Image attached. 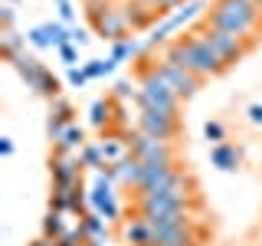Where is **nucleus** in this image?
I'll return each instance as SVG.
<instances>
[{
  "instance_id": "f257e3e1",
  "label": "nucleus",
  "mask_w": 262,
  "mask_h": 246,
  "mask_svg": "<svg viewBox=\"0 0 262 246\" xmlns=\"http://www.w3.org/2000/svg\"><path fill=\"white\" fill-rule=\"evenodd\" d=\"M164 56H167V59H174V63H180L184 69H190L193 76H200L203 82L229 69V66L220 59L216 53H213V46L200 36V33H193V30L187 33V36L170 39V43L164 46Z\"/></svg>"
},
{
  "instance_id": "f03ea898",
  "label": "nucleus",
  "mask_w": 262,
  "mask_h": 246,
  "mask_svg": "<svg viewBox=\"0 0 262 246\" xmlns=\"http://www.w3.org/2000/svg\"><path fill=\"white\" fill-rule=\"evenodd\" d=\"M196 207V194H193V177L187 171H180L177 180L164 191L154 194H135V213L138 217H164L174 210H193Z\"/></svg>"
},
{
  "instance_id": "7ed1b4c3",
  "label": "nucleus",
  "mask_w": 262,
  "mask_h": 246,
  "mask_svg": "<svg viewBox=\"0 0 262 246\" xmlns=\"http://www.w3.org/2000/svg\"><path fill=\"white\" fill-rule=\"evenodd\" d=\"M203 23L252 39L262 27V13H259L256 0H213L210 10L203 13Z\"/></svg>"
},
{
  "instance_id": "20e7f679",
  "label": "nucleus",
  "mask_w": 262,
  "mask_h": 246,
  "mask_svg": "<svg viewBox=\"0 0 262 246\" xmlns=\"http://www.w3.org/2000/svg\"><path fill=\"white\" fill-rule=\"evenodd\" d=\"M135 86H138V95H135L138 109H158V112L180 115V102H184V98L167 86V79L154 69L147 56L141 59V66H138V82Z\"/></svg>"
},
{
  "instance_id": "39448f33",
  "label": "nucleus",
  "mask_w": 262,
  "mask_h": 246,
  "mask_svg": "<svg viewBox=\"0 0 262 246\" xmlns=\"http://www.w3.org/2000/svg\"><path fill=\"white\" fill-rule=\"evenodd\" d=\"M13 66V69H16V76H20L23 82H27V89H30V92L33 95H39V98H46V102H53V98L56 95H62V82L59 79H56L53 76V72H49L46 69V66L43 63H39L36 59V56H30V53H23L20 56V59H13L10 63Z\"/></svg>"
},
{
  "instance_id": "423d86ee",
  "label": "nucleus",
  "mask_w": 262,
  "mask_h": 246,
  "mask_svg": "<svg viewBox=\"0 0 262 246\" xmlns=\"http://www.w3.org/2000/svg\"><path fill=\"white\" fill-rule=\"evenodd\" d=\"M193 33H200V36L213 46V53H216L226 66H236L252 46V39L239 36V33H229V30H220V27H210V23H200Z\"/></svg>"
},
{
  "instance_id": "0eeeda50",
  "label": "nucleus",
  "mask_w": 262,
  "mask_h": 246,
  "mask_svg": "<svg viewBox=\"0 0 262 246\" xmlns=\"http://www.w3.org/2000/svg\"><path fill=\"white\" fill-rule=\"evenodd\" d=\"M203 10H207V7H203L200 0H187V4L180 7V10L167 13V16H164V20L158 23V27L151 30V36L144 39V53H151V49H158V46H167V43H170V36H174V33L184 27V23L196 20V16H200Z\"/></svg>"
},
{
  "instance_id": "6e6552de",
  "label": "nucleus",
  "mask_w": 262,
  "mask_h": 246,
  "mask_svg": "<svg viewBox=\"0 0 262 246\" xmlns=\"http://www.w3.org/2000/svg\"><path fill=\"white\" fill-rule=\"evenodd\" d=\"M151 59V66L161 72L164 79H167V86L174 89V92L180 95V98H193L196 92H200V86H203V79L200 76H193L190 69H184L180 63H174V59H167V56H147Z\"/></svg>"
},
{
  "instance_id": "1a4fd4ad",
  "label": "nucleus",
  "mask_w": 262,
  "mask_h": 246,
  "mask_svg": "<svg viewBox=\"0 0 262 246\" xmlns=\"http://www.w3.org/2000/svg\"><path fill=\"white\" fill-rule=\"evenodd\" d=\"M128 145H131V154L135 158H141L144 164H158V161H177V151H174V145L170 141H161V138H151V135H144L141 128H131L128 131Z\"/></svg>"
},
{
  "instance_id": "9d476101",
  "label": "nucleus",
  "mask_w": 262,
  "mask_h": 246,
  "mask_svg": "<svg viewBox=\"0 0 262 246\" xmlns=\"http://www.w3.org/2000/svg\"><path fill=\"white\" fill-rule=\"evenodd\" d=\"M138 128L151 138H161V141H177L180 135V115H170V112H158V109H138Z\"/></svg>"
},
{
  "instance_id": "9b49d317",
  "label": "nucleus",
  "mask_w": 262,
  "mask_h": 246,
  "mask_svg": "<svg viewBox=\"0 0 262 246\" xmlns=\"http://www.w3.org/2000/svg\"><path fill=\"white\" fill-rule=\"evenodd\" d=\"M82 161L79 154H53L49 158V177H53V187L59 191H72V187L82 184Z\"/></svg>"
},
{
  "instance_id": "f8f14e48",
  "label": "nucleus",
  "mask_w": 262,
  "mask_h": 246,
  "mask_svg": "<svg viewBox=\"0 0 262 246\" xmlns=\"http://www.w3.org/2000/svg\"><path fill=\"white\" fill-rule=\"evenodd\" d=\"M92 27H95L98 36L108 39V43H118V39H128V36H131V23H128V16H125V10H121L118 4H112L108 10H105V13L92 23Z\"/></svg>"
},
{
  "instance_id": "ddd939ff",
  "label": "nucleus",
  "mask_w": 262,
  "mask_h": 246,
  "mask_svg": "<svg viewBox=\"0 0 262 246\" xmlns=\"http://www.w3.org/2000/svg\"><path fill=\"white\" fill-rule=\"evenodd\" d=\"M72 121H76V109H72V102H69V98H62V95H56L53 102H49V115H46V135H49V141H56V138H59Z\"/></svg>"
},
{
  "instance_id": "4468645a",
  "label": "nucleus",
  "mask_w": 262,
  "mask_h": 246,
  "mask_svg": "<svg viewBox=\"0 0 262 246\" xmlns=\"http://www.w3.org/2000/svg\"><path fill=\"white\" fill-rule=\"evenodd\" d=\"M89 203H92L95 213H102L105 220H118V217H121V207H118V200H115V191H112V184H108L102 174H95V184H92V194H89Z\"/></svg>"
},
{
  "instance_id": "2eb2a0df",
  "label": "nucleus",
  "mask_w": 262,
  "mask_h": 246,
  "mask_svg": "<svg viewBox=\"0 0 262 246\" xmlns=\"http://www.w3.org/2000/svg\"><path fill=\"white\" fill-rule=\"evenodd\" d=\"M210 161H213V168H216V171H226V174H233V171L243 164V148H236L233 141L213 145V148H210Z\"/></svg>"
},
{
  "instance_id": "dca6fc26",
  "label": "nucleus",
  "mask_w": 262,
  "mask_h": 246,
  "mask_svg": "<svg viewBox=\"0 0 262 246\" xmlns=\"http://www.w3.org/2000/svg\"><path fill=\"white\" fill-rule=\"evenodd\" d=\"M121 10H125L128 23H131V30H147V27H154L158 20H164V16H161L158 10H151L144 0H128Z\"/></svg>"
},
{
  "instance_id": "f3484780",
  "label": "nucleus",
  "mask_w": 262,
  "mask_h": 246,
  "mask_svg": "<svg viewBox=\"0 0 262 246\" xmlns=\"http://www.w3.org/2000/svg\"><path fill=\"white\" fill-rule=\"evenodd\" d=\"M121 236H125V243L128 246H151V240H154V230H151V223H147L144 217H131L125 227H121Z\"/></svg>"
},
{
  "instance_id": "a211bd4d",
  "label": "nucleus",
  "mask_w": 262,
  "mask_h": 246,
  "mask_svg": "<svg viewBox=\"0 0 262 246\" xmlns=\"http://www.w3.org/2000/svg\"><path fill=\"white\" fill-rule=\"evenodd\" d=\"M53 148H56V154H76V151H82V148H85V128H82L79 121H72V125L53 141Z\"/></svg>"
},
{
  "instance_id": "6ab92c4d",
  "label": "nucleus",
  "mask_w": 262,
  "mask_h": 246,
  "mask_svg": "<svg viewBox=\"0 0 262 246\" xmlns=\"http://www.w3.org/2000/svg\"><path fill=\"white\" fill-rule=\"evenodd\" d=\"M151 246H200V230H196V227H180V230H170V233L154 236Z\"/></svg>"
},
{
  "instance_id": "aec40b11",
  "label": "nucleus",
  "mask_w": 262,
  "mask_h": 246,
  "mask_svg": "<svg viewBox=\"0 0 262 246\" xmlns=\"http://www.w3.org/2000/svg\"><path fill=\"white\" fill-rule=\"evenodd\" d=\"M112 112H115V102H112V98H98V102L89 105V125L98 128L105 135V128L115 125V115Z\"/></svg>"
},
{
  "instance_id": "412c9836",
  "label": "nucleus",
  "mask_w": 262,
  "mask_h": 246,
  "mask_svg": "<svg viewBox=\"0 0 262 246\" xmlns=\"http://www.w3.org/2000/svg\"><path fill=\"white\" fill-rule=\"evenodd\" d=\"M102 151H105V161L108 164H121L131 154V145H128V138L125 135H102Z\"/></svg>"
},
{
  "instance_id": "4be33fe9",
  "label": "nucleus",
  "mask_w": 262,
  "mask_h": 246,
  "mask_svg": "<svg viewBox=\"0 0 262 246\" xmlns=\"http://www.w3.org/2000/svg\"><path fill=\"white\" fill-rule=\"evenodd\" d=\"M27 36H20L16 30H0V53H4V59L7 63H13V59H20L23 53H27Z\"/></svg>"
},
{
  "instance_id": "5701e85b",
  "label": "nucleus",
  "mask_w": 262,
  "mask_h": 246,
  "mask_svg": "<svg viewBox=\"0 0 262 246\" xmlns=\"http://www.w3.org/2000/svg\"><path fill=\"white\" fill-rule=\"evenodd\" d=\"M118 174H121V184H125V187L138 191V184H141V174H144V161L135 158V154H128V158L118 164Z\"/></svg>"
},
{
  "instance_id": "b1692460",
  "label": "nucleus",
  "mask_w": 262,
  "mask_h": 246,
  "mask_svg": "<svg viewBox=\"0 0 262 246\" xmlns=\"http://www.w3.org/2000/svg\"><path fill=\"white\" fill-rule=\"evenodd\" d=\"M79 161H82V168H89V171H102L105 164V151H102V141H85V148L79 151Z\"/></svg>"
},
{
  "instance_id": "393cba45",
  "label": "nucleus",
  "mask_w": 262,
  "mask_h": 246,
  "mask_svg": "<svg viewBox=\"0 0 262 246\" xmlns=\"http://www.w3.org/2000/svg\"><path fill=\"white\" fill-rule=\"evenodd\" d=\"M141 53H144V43H141V39H135V36H128V39H118V43H112V59H115V63L135 59V56H141Z\"/></svg>"
},
{
  "instance_id": "a878e982",
  "label": "nucleus",
  "mask_w": 262,
  "mask_h": 246,
  "mask_svg": "<svg viewBox=\"0 0 262 246\" xmlns=\"http://www.w3.org/2000/svg\"><path fill=\"white\" fill-rule=\"evenodd\" d=\"M69 217L66 213H56V210H46V217H43V236H49V240H59V236L69 230Z\"/></svg>"
},
{
  "instance_id": "bb28decb",
  "label": "nucleus",
  "mask_w": 262,
  "mask_h": 246,
  "mask_svg": "<svg viewBox=\"0 0 262 246\" xmlns=\"http://www.w3.org/2000/svg\"><path fill=\"white\" fill-rule=\"evenodd\" d=\"M79 223H82V230H85L89 240H105V236H108V227H105L108 220H105L102 213H85Z\"/></svg>"
},
{
  "instance_id": "cd10ccee",
  "label": "nucleus",
  "mask_w": 262,
  "mask_h": 246,
  "mask_svg": "<svg viewBox=\"0 0 262 246\" xmlns=\"http://www.w3.org/2000/svg\"><path fill=\"white\" fill-rule=\"evenodd\" d=\"M72 191H76V187H72ZM72 191H59V187H53V194H49V210L72 217Z\"/></svg>"
},
{
  "instance_id": "c85d7f7f",
  "label": "nucleus",
  "mask_w": 262,
  "mask_h": 246,
  "mask_svg": "<svg viewBox=\"0 0 262 246\" xmlns=\"http://www.w3.org/2000/svg\"><path fill=\"white\" fill-rule=\"evenodd\" d=\"M43 30H46V36L53 39V46H62V43H72V30L66 27L62 20H49L43 23Z\"/></svg>"
},
{
  "instance_id": "c756f323",
  "label": "nucleus",
  "mask_w": 262,
  "mask_h": 246,
  "mask_svg": "<svg viewBox=\"0 0 262 246\" xmlns=\"http://www.w3.org/2000/svg\"><path fill=\"white\" fill-rule=\"evenodd\" d=\"M115 69H118V63H115L112 56H108V59H89V63H85L89 79H105V76H112Z\"/></svg>"
},
{
  "instance_id": "7c9ffc66",
  "label": "nucleus",
  "mask_w": 262,
  "mask_h": 246,
  "mask_svg": "<svg viewBox=\"0 0 262 246\" xmlns=\"http://www.w3.org/2000/svg\"><path fill=\"white\" fill-rule=\"evenodd\" d=\"M56 243H59V246H85V243H89V236H85V230H82V223H72Z\"/></svg>"
},
{
  "instance_id": "2f4dec72",
  "label": "nucleus",
  "mask_w": 262,
  "mask_h": 246,
  "mask_svg": "<svg viewBox=\"0 0 262 246\" xmlns=\"http://www.w3.org/2000/svg\"><path fill=\"white\" fill-rule=\"evenodd\" d=\"M203 138L213 145H223L226 141V128H223V121H207L203 125Z\"/></svg>"
},
{
  "instance_id": "473e14b6",
  "label": "nucleus",
  "mask_w": 262,
  "mask_h": 246,
  "mask_svg": "<svg viewBox=\"0 0 262 246\" xmlns=\"http://www.w3.org/2000/svg\"><path fill=\"white\" fill-rule=\"evenodd\" d=\"M27 43H30L33 49H49V46H53V39L46 36L43 27H33V30H27Z\"/></svg>"
},
{
  "instance_id": "72a5a7b5",
  "label": "nucleus",
  "mask_w": 262,
  "mask_h": 246,
  "mask_svg": "<svg viewBox=\"0 0 262 246\" xmlns=\"http://www.w3.org/2000/svg\"><path fill=\"white\" fill-rule=\"evenodd\" d=\"M112 95L121 98V102H131V98L138 95V86H131V79H118V82H115V89H112Z\"/></svg>"
},
{
  "instance_id": "f704fd0d",
  "label": "nucleus",
  "mask_w": 262,
  "mask_h": 246,
  "mask_svg": "<svg viewBox=\"0 0 262 246\" xmlns=\"http://www.w3.org/2000/svg\"><path fill=\"white\" fill-rule=\"evenodd\" d=\"M66 82H69L72 89H82L89 82V72H85V66H69L66 69Z\"/></svg>"
},
{
  "instance_id": "c9c22d12",
  "label": "nucleus",
  "mask_w": 262,
  "mask_h": 246,
  "mask_svg": "<svg viewBox=\"0 0 262 246\" xmlns=\"http://www.w3.org/2000/svg\"><path fill=\"white\" fill-rule=\"evenodd\" d=\"M147 7H151V10H158L161 16H167V13H174L177 7H184L187 0H144Z\"/></svg>"
},
{
  "instance_id": "e433bc0d",
  "label": "nucleus",
  "mask_w": 262,
  "mask_h": 246,
  "mask_svg": "<svg viewBox=\"0 0 262 246\" xmlns=\"http://www.w3.org/2000/svg\"><path fill=\"white\" fill-rule=\"evenodd\" d=\"M56 53H59V59H62L66 66H76V59H79V46H76V43H62V46H56Z\"/></svg>"
},
{
  "instance_id": "4c0bfd02",
  "label": "nucleus",
  "mask_w": 262,
  "mask_h": 246,
  "mask_svg": "<svg viewBox=\"0 0 262 246\" xmlns=\"http://www.w3.org/2000/svg\"><path fill=\"white\" fill-rule=\"evenodd\" d=\"M0 23H4V30H13V23H16V7L13 4H0Z\"/></svg>"
},
{
  "instance_id": "58836bf2",
  "label": "nucleus",
  "mask_w": 262,
  "mask_h": 246,
  "mask_svg": "<svg viewBox=\"0 0 262 246\" xmlns=\"http://www.w3.org/2000/svg\"><path fill=\"white\" fill-rule=\"evenodd\" d=\"M56 10H59V20L69 27L72 20H76V10H72V0H56Z\"/></svg>"
},
{
  "instance_id": "ea45409f",
  "label": "nucleus",
  "mask_w": 262,
  "mask_h": 246,
  "mask_svg": "<svg viewBox=\"0 0 262 246\" xmlns=\"http://www.w3.org/2000/svg\"><path fill=\"white\" fill-rule=\"evenodd\" d=\"M246 118H249V125H259V128H262V105L252 102L249 109H246Z\"/></svg>"
},
{
  "instance_id": "a19ab883",
  "label": "nucleus",
  "mask_w": 262,
  "mask_h": 246,
  "mask_svg": "<svg viewBox=\"0 0 262 246\" xmlns=\"http://www.w3.org/2000/svg\"><path fill=\"white\" fill-rule=\"evenodd\" d=\"M72 43H76L79 49H82V46H89V43H92V36H89V30L76 27V30H72Z\"/></svg>"
},
{
  "instance_id": "79ce46f5",
  "label": "nucleus",
  "mask_w": 262,
  "mask_h": 246,
  "mask_svg": "<svg viewBox=\"0 0 262 246\" xmlns=\"http://www.w3.org/2000/svg\"><path fill=\"white\" fill-rule=\"evenodd\" d=\"M0 154H4V158L13 154V141H10V138H0Z\"/></svg>"
},
{
  "instance_id": "37998d69",
  "label": "nucleus",
  "mask_w": 262,
  "mask_h": 246,
  "mask_svg": "<svg viewBox=\"0 0 262 246\" xmlns=\"http://www.w3.org/2000/svg\"><path fill=\"white\" fill-rule=\"evenodd\" d=\"M30 246H59L56 240H49V236H36V240H33Z\"/></svg>"
},
{
  "instance_id": "c03bdc74",
  "label": "nucleus",
  "mask_w": 262,
  "mask_h": 246,
  "mask_svg": "<svg viewBox=\"0 0 262 246\" xmlns=\"http://www.w3.org/2000/svg\"><path fill=\"white\" fill-rule=\"evenodd\" d=\"M85 246H105V243H102V240H89Z\"/></svg>"
},
{
  "instance_id": "a18cd8bd",
  "label": "nucleus",
  "mask_w": 262,
  "mask_h": 246,
  "mask_svg": "<svg viewBox=\"0 0 262 246\" xmlns=\"http://www.w3.org/2000/svg\"><path fill=\"white\" fill-rule=\"evenodd\" d=\"M4 4H13V7H16V4H20V0H4Z\"/></svg>"
},
{
  "instance_id": "49530a36",
  "label": "nucleus",
  "mask_w": 262,
  "mask_h": 246,
  "mask_svg": "<svg viewBox=\"0 0 262 246\" xmlns=\"http://www.w3.org/2000/svg\"><path fill=\"white\" fill-rule=\"evenodd\" d=\"M256 7H259V13H262V0H256Z\"/></svg>"
},
{
  "instance_id": "de8ad7c7",
  "label": "nucleus",
  "mask_w": 262,
  "mask_h": 246,
  "mask_svg": "<svg viewBox=\"0 0 262 246\" xmlns=\"http://www.w3.org/2000/svg\"><path fill=\"white\" fill-rule=\"evenodd\" d=\"M259 246H262V240H259Z\"/></svg>"
}]
</instances>
